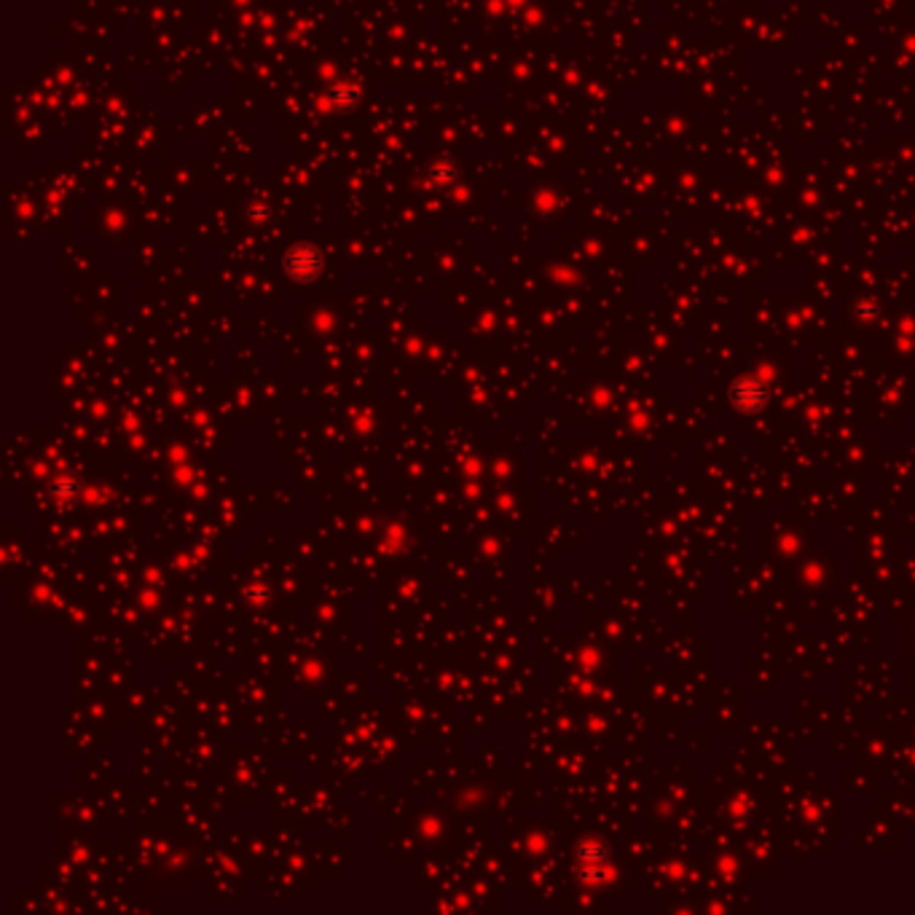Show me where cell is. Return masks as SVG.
I'll return each instance as SVG.
<instances>
[]
</instances>
